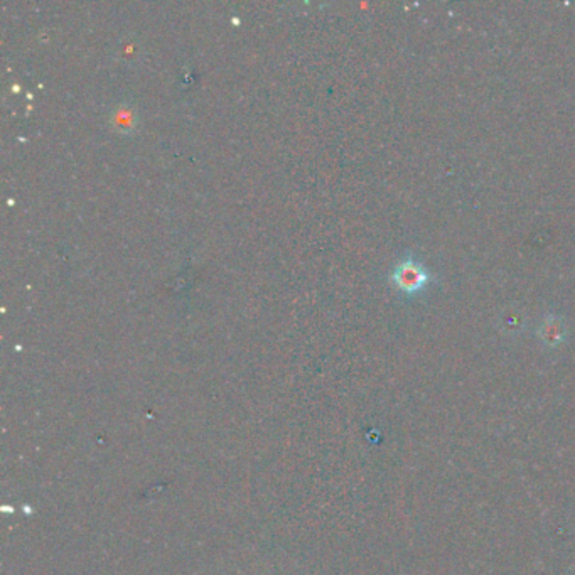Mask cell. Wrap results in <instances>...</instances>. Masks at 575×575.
<instances>
[{
  "mask_svg": "<svg viewBox=\"0 0 575 575\" xmlns=\"http://www.w3.org/2000/svg\"><path fill=\"white\" fill-rule=\"evenodd\" d=\"M431 280V272L414 258L401 260L397 265V269L392 273L393 286L405 294L422 292L429 286Z\"/></svg>",
  "mask_w": 575,
  "mask_h": 575,
  "instance_id": "obj_1",
  "label": "cell"
},
{
  "mask_svg": "<svg viewBox=\"0 0 575 575\" xmlns=\"http://www.w3.org/2000/svg\"><path fill=\"white\" fill-rule=\"evenodd\" d=\"M539 337L547 348H557L567 337V326L557 316H548L540 324Z\"/></svg>",
  "mask_w": 575,
  "mask_h": 575,
  "instance_id": "obj_2",
  "label": "cell"
},
{
  "mask_svg": "<svg viewBox=\"0 0 575 575\" xmlns=\"http://www.w3.org/2000/svg\"><path fill=\"white\" fill-rule=\"evenodd\" d=\"M115 126L120 128V130H128V128L134 127V117H132V112L130 110H118L117 112V117H115Z\"/></svg>",
  "mask_w": 575,
  "mask_h": 575,
  "instance_id": "obj_3",
  "label": "cell"
}]
</instances>
